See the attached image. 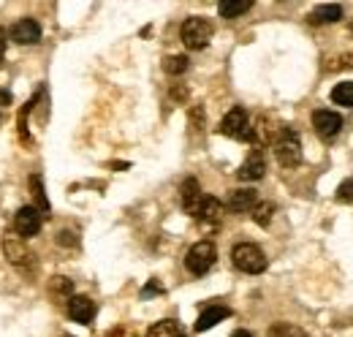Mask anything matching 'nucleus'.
<instances>
[{"instance_id":"obj_24","label":"nucleus","mask_w":353,"mask_h":337,"mask_svg":"<svg viewBox=\"0 0 353 337\" xmlns=\"http://www.w3.org/2000/svg\"><path fill=\"white\" fill-rule=\"evenodd\" d=\"M272 215H274V204H272V202H259L256 210H253V220H256L259 226H269Z\"/></svg>"},{"instance_id":"obj_29","label":"nucleus","mask_w":353,"mask_h":337,"mask_svg":"<svg viewBox=\"0 0 353 337\" xmlns=\"http://www.w3.org/2000/svg\"><path fill=\"white\" fill-rule=\"evenodd\" d=\"M0 104H11V93H6V90H0Z\"/></svg>"},{"instance_id":"obj_18","label":"nucleus","mask_w":353,"mask_h":337,"mask_svg":"<svg viewBox=\"0 0 353 337\" xmlns=\"http://www.w3.org/2000/svg\"><path fill=\"white\" fill-rule=\"evenodd\" d=\"M28 185H30V193H33V199H36V210L41 212V215L49 212V202H46V191H44V180H41V174H30Z\"/></svg>"},{"instance_id":"obj_2","label":"nucleus","mask_w":353,"mask_h":337,"mask_svg":"<svg viewBox=\"0 0 353 337\" xmlns=\"http://www.w3.org/2000/svg\"><path fill=\"white\" fill-rule=\"evenodd\" d=\"M231 261H234V267L239 269V272H245V275H261L266 269V253L259 248V245H253V242H239V245H234V251H231Z\"/></svg>"},{"instance_id":"obj_32","label":"nucleus","mask_w":353,"mask_h":337,"mask_svg":"<svg viewBox=\"0 0 353 337\" xmlns=\"http://www.w3.org/2000/svg\"><path fill=\"white\" fill-rule=\"evenodd\" d=\"M63 337H68V335H63Z\"/></svg>"},{"instance_id":"obj_14","label":"nucleus","mask_w":353,"mask_h":337,"mask_svg":"<svg viewBox=\"0 0 353 337\" xmlns=\"http://www.w3.org/2000/svg\"><path fill=\"white\" fill-rule=\"evenodd\" d=\"M259 204V193L253 188H236L228 193V210L234 212H253Z\"/></svg>"},{"instance_id":"obj_30","label":"nucleus","mask_w":353,"mask_h":337,"mask_svg":"<svg viewBox=\"0 0 353 337\" xmlns=\"http://www.w3.org/2000/svg\"><path fill=\"white\" fill-rule=\"evenodd\" d=\"M231 337H253V335H250V332H245V329H236Z\"/></svg>"},{"instance_id":"obj_22","label":"nucleus","mask_w":353,"mask_h":337,"mask_svg":"<svg viewBox=\"0 0 353 337\" xmlns=\"http://www.w3.org/2000/svg\"><path fill=\"white\" fill-rule=\"evenodd\" d=\"M269 337H307L305 329H299L296 324H272Z\"/></svg>"},{"instance_id":"obj_20","label":"nucleus","mask_w":353,"mask_h":337,"mask_svg":"<svg viewBox=\"0 0 353 337\" xmlns=\"http://www.w3.org/2000/svg\"><path fill=\"white\" fill-rule=\"evenodd\" d=\"M49 291L54 296H60V299H71L74 296V280H68V278H63V275H57V278H52V283H49Z\"/></svg>"},{"instance_id":"obj_4","label":"nucleus","mask_w":353,"mask_h":337,"mask_svg":"<svg viewBox=\"0 0 353 337\" xmlns=\"http://www.w3.org/2000/svg\"><path fill=\"white\" fill-rule=\"evenodd\" d=\"M215 258H218L215 245H212L210 240H201V242H196V245L188 251V256H185V269H188L190 275L201 278V275H207V272L215 267Z\"/></svg>"},{"instance_id":"obj_27","label":"nucleus","mask_w":353,"mask_h":337,"mask_svg":"<svg viewBox=\"0 0 353 337\" xmlns=\"http://www.w3.org/2000/svg\"><path fill=\"white\" fill-rule=\"evenodd\" d=\"M57 242H60V245H77V237H74L71 231H60V234H57Z\"/></svg>"},{"instance_id":"obj_8","label":"nucleus","mask_w":353,"mask_h":337,"mask_svg":"<svg viewBox=\"0 0 353 337\" xmlns=\"http://www.w3.org/2000/svg\"><path fill=\"white\" fill-rule=\"evenodd\" d=\"M8 36H11V41L19 44V46H28V44H39V41H41V25H39L36 19L25 17V19H17V22L11 25Z\"/></svg>"},{"instance_id":"obj_7","label":"nucleus","mask_w":353,"mask_h":337,"mask_svg":"<svg viewBox=\"0 0 353 337\" xmlns=\"http://www.w3.org/2000/svg\"><path fill=\"white\" fill-rule=\"evenodd\" d=\"M312 128L321 139H334L343 131V117L332 109H315L312 112Z\"/></svg>"},{"instance_id":"obj_16","label":"nucleus","mask_w":353,"mask_h":337,"mask_svg":"<svg viewBox=\"0 0 353 337\" xmlns=\"http://www.w3.org/2000/svg\"><path fill=\"white\" fill-rule=\"evenodd\" d=\"M307 19H310V25H334V22H340V19H343V6H337V3L318 6Z\"/></svg>"},{"instance_id":"obj_31","label":"nucleus","mask_w":353,"mask_h":337,"mask_svg":"<svg viewBox=\"0 0 353 337\" xmlns=\"http://www.w3.org/2000/svg\"><path fill=\"white\" fill-rule=\"evenodd\" d=\"M351 33H353V22H351Z\"/></svg>"},{"instance_id":"obj_9","label":"nucleus","mask_w":353,"mask_h":337,"mask_svg":"<svg viewBox=\"0 0 353 337\" xmlns=\"http://www.w3.org/2000/svg\"><path fill=\"white\" fill-rule=\"evenodd\" d=\"M179 202H182V210L188 212V215H193V218L199 215L201 204H204V193H201L199 180L188 177V180L179 185Z\"/></svg>"},{"instance_id":"obj_3","label":"nucleus","mask_w":353,"mask_h":337,"mask_svg":"<svg viewBox=\"0 0 353 337\" xmlns=\"http://www.w3.org/2000/svg\"><path fill=\"white\" fill-rule=\"evenodd\" d=\"M212 33L215 30H212L210 19H204V17H188L182 22V28H179V39H182V44L188 49H193V52L204 49L207 44L212 41Z\"/></svg>"},{"instance_id":"obj_11","label":"nucleus","mask_w":353,"mask_h":337,"mask_svg":"<svg viewBox=\"0 0 353 337\" xmlns=\"http://www.w3.org/2000/svg\"><path fill=\"white\" fill-rule=\"evenodd\" d=\"M266 171V161H264V153L261 150H250V155L242 161V166L236 171V177L242 180V182H256V180H261Z\"/></svg>"},{"instance_id":"obj_28","label":"nucleus","mask_w":353,"mask_h":337,"mask_svg":"<svg viewBox=\"0 0 353 337\" xmlns=\"http://www.w3.org/2000/svg\"><path fill=\"white\" fill-rule=\"evenodd\" d=\"M3 55H6V30H0V63H3Z\"/></svg>"},{"instance_id":"obj_25","label":"nucleus","mask_w":353,"mask_h":337,"mask_svg":"<svg viewBox=\"0 0 353 337\" xmlns=\"http://www.w3.org/2000/svg\"><path fill=\"white\" fill-rule=\"evenodd\" d=\"M337 202H340V204H353V180H345V182L337 188Z\"/></svg>"},{"instance_id":"obj_6","label":"nucleus","mask_w":353,"mask_h":337,"mask_svg":"<svg viewBox=\"0 0 353 337\" xmlns=\"http://www.w3.org/2000/svg\"><path fill=\"white\" fill-rule=\"evenodd\" d=\"M41 226H44V215L36 210L33 204H30V207H19L17 215H14V231H17L22 240L36 237V234L41 231Z\"/></svg>"},{"instance_id":"obj_13","label":"nucleus","mask_w":353,"mask_h":337,"mask_svg":"<svg viewBox=\"0 0 353 337\" xmlns=\"http://www.w3.org/2000/svg\"><path fill=\"white\" fill-rule=\"evenodd\" d=\"M68 316L77 321V324H90L95 318V302L90 296H71L68 299Z\"/></svg>"},{"instance_id":"obj_10","label":"nucleus","mask_w":353,"mask_h":337,"mask_svg":"<svg viewBox=\"0 0 353 337\" xmlns=\"http://www.w3.org/2000/svg\"><path fill=\"white\" fill-rule=\"evenodd\" d=\"M3 253H6V258H8L14 267H22V269H25L28 264H33V256L22 245V237L6 234V237H3Z\"/></svg>"},{"instance_id":"obj_23","label":"nucleus","mask_w":353,"mask_h":337,"mask_svg":"<svg viewBox=\"0 0 353 337\" xmlns=\"http://www.w3.org/2000/svg\"><path fill=\"white\" fill-rule=\"evenodd\" d=\"M163 71L172 74V77H182V74L188 71V57H185V55H172V57H166Z\"/></svg>"},{"instance_id":"obj_15","label":"nucleus","mask_w":353,"mask_h":337,"mask_svg":"<svg viewBox=\"0 0 353 337\" xmlns=\"http://www.w3.org/2000/svg\"><path fill=\"white\" fill-rule=\"evenodd\" d=\"M228 316H231V307H225V305H210V307H204V313L196 321V332L212 329L215 324H221L223 318H228Z\"/></svg>"},{"instance_id":"obj_12","label":"nucleus","mask_w":353,"mask_h":337,"mask_svg":"<svg viewBox=\"0 0 353 337\" xmlns=\"http://www.w3.org/2000/svg\"><path fill=\"white\" fill-rule=\"evenodd\" d=\"M199 223L204 226V229H218L223 220V204L221 199H215V196H204V204H201V210H199Z\"/></svg>"},{"instance_id":"obj_5","label":"nucleus","mask_w":353,"mask_h":337,"mask_svg":"<svg viewBox=\"0 0 353 337\" xmlns=\"http://www.w3.org/2000/svg\"><path fill=\"white\" fill-rule=\"evenodd\" d=\"M221 133L223 136H231L236 142H253V126H250V117L242 106H234L225 112V117L221 120Z\"/></svg>"},{"instance_id":"obj_26","label":"nucleus","mask_w":353,"mask_h":337,"mask_svg":"<svg viewBox=\"0 0 353 337\" xmlns=\"http://www.w3.org/2000/svg\"><path fill=\"white\" fill-rule=\"evenodd\" d=\"M155 294H163V286H161L158 280H150V286L141 289V296L147 299V296H155Z\"/></svg>"},{"instance_id":"obj_21","label":"nucleus","mask_w":353,"mask_h":337,"mask_svg":"<svg viewBox=\"0 0 353 337\" xmlns=\"http://www.w3.org/2000/svg\"><path fill=\"white\" fill-rule=\"evenodd\" d=\"M332 101L337 106H353V82H340L332 90Z\"/></svg>"},{"instance_id":"obj_1","label":"nucleus","mask_w":353,"mask_h":337,"mask_svg":"<svg viewBox=\"0 0 353 337\" xmlns=\"http://www.w3.org/2000/svg\"><path fill=\"white\" fill-rule=\"evenodd\" d=\"M272 144H274V158H277L280 166H299V161H302V142H299V136L291 128H280L277 136L272 139Z\"/></svg>"},{"instance_id":"obj_19","label":"nucleus","mask_w":353,"mask_h":337,"mask_svg":"<svg viewBox=\"0 0 353 337\" xmlns=\"http://www.w3.org/2000/svg\"><path fill=\"white\" fill-rule=\"evenodd\" d=\"M147 337H182V329H179V324H176L174 318H166V321L152 324Z\"/></svg>"},{"instance_id":"obj_17","label":"nucleus","mask_w":353,"mask_h":337,"mask_svg":"<svg viewBox=\"0 0 353 337\" xmlns=\"http://www.w3.org/2000/svg\"><path fill=\"white\" fill-rule=\"evenodd\" d=\"M250 8H253L250 0H223V3H218V14L225 19H236V17L248 14Z\"/></svg>"}]
</instances>
